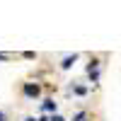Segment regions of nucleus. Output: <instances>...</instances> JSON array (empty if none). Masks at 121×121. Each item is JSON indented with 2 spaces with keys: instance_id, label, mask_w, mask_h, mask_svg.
<instances>
[{
  "instance_id": "nucleus-1",
  "label": "nucleus",
  "mask_w": 121,
  "mask_h": 121,
  "mask_svg": "<svg viewBox=\"0 0 121 121\" xmlns=\"http://www.w3.org/2000/svg\"><path fill=\"white\" fill-rule=\"evenodd\" d=\"M24 95H27V97H36V95H39V85L27 82V85H24Z\"/></svg>"
},
{
  "instance_id": "nucleus-2",
  "label": "nucleus",
  "mask_w": 121,
  "mask_h": 121,
  "mask_svg": "<svg viewBox=\"0 0 121 121\" xmlns=\"http://www.w3.org/2000/svg\"><path fill=\"white\" fill-rule=\"evenodd\" d=\"M41 109H44V112H53V109H56V102H53V99H46V102L41 104Z\"/></svg>"
},
{
  "instance_id": "nucleus-3",
  "label": "nucleus",
  "mask_w": 121,
  "mask_h": 121,
  "mask_svg": "<svg viewBox=\"0 0 121 121\" xmlns=\"http://www.w3.org/2000/svg\"><path fill=\"white\" fill-rule=\"evenodd\" d=\"M75 58H78L75 53H73V56H68V58H65V60H63V63H60V65H63V68H70V65H73V63H75Z\"/></svg>"
},
{
  "instance_id": "nucleus-4",
  "label": "nucleus",
  "mask_w": 121,
  "mask_h": 121,
  "mask_svg": "<svg viewBox=\"0 0 121 121\" xmlns=\"http://www.w3.org/2000/svg\"><path fill=\"white\" fill-rule=\"evenodd\" d=\"M51 121H65V119H63V116H58V114H56V116H51Z\"/></svg>"
},
{
  "instance_id": "nucleus-5",
  "label": "nucleus",
  "mask_w": 121,
  "mask_h": 121,
  "mask_svg": "<svg viewBox=\"0 0 121 121\" xmlns=\"http://www.w3.org/2000/svg\"><path fill=\"white\" fill-rule=\"evenodd\" d=\"M7 58H10L7 53H0V60H7Z\"/></svg>"
},
{
  "instance_id": "nucleus-6",
  "label": "nucleus",
  "mask_w": 121,
  "mask_h": 121,
  "mask_svg": "<svg viewBox=\"0 0 121 121\" xmlns=\"http://www.w3.org/2000/svg\"><path fill=\"white\" fill-rule=\"evenodd\" d=\"M0 121H5V114H3V112H0Z\"/></svg>"
},
{
  "instance_id": "nucleus-7",
  "label": "nucleus",
  "mask_w": 121,
  "mask_h": 121,
  "mask_svg": "<svg viewBox=\"0 0 121 121\" xmlns=\"http://www.w3.org/2000/svg\"><path fill=\"white\" fill-rule=\"evenodd\" d=\"M24 121H39V119H24Z\"/></svg>"
},
{
  "instance_id": "nucleus-8",
  "label": "nucleus",
  "mask_w": 121,
  "mask_h": 121,
  "mask_svg": "<svg viewBox=\"0 0 121 121\" xmlns=\"http://www.w3.org/2000/svg\"><path fill=\"white\" fill-rule=\"evenodd\" d=\"M39 121H51V119H39Z\"/></svg>"
}]
</instances>
